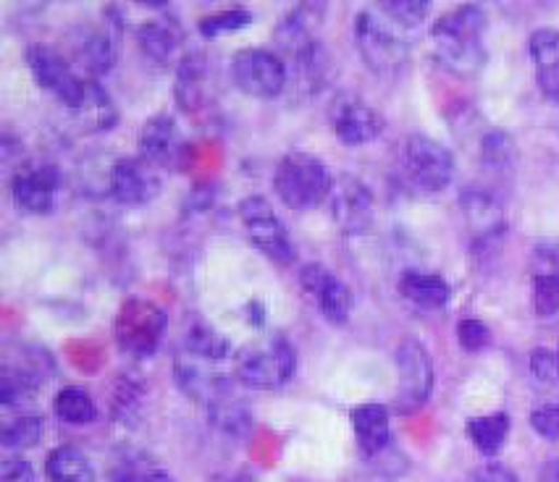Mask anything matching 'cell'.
Returning <instances> with one entry per match:
<instances>
[{
	"label": "cell",
	"mask_w": 559,
	"mask_h": 482,
	"mask_svg": "<svg viewBox=\"0 0 559 482\" xmlns=\"http://www.w3.org/2000/svg\"><path fill=\"white\" fill-rule=\"evenodd\" d=\"M486 11L480 5H457L441 14L431 27L437 61L454 76L471 80L486 63Z\"/></svg>",
	"instance_id": "obj_1"
},
{
	"label": "cell",
	"mask_w": 559,
	"mask_h": 482,
	"mask_svg": "<svg viewBox=\"0 0 559 482\" xmlns=\"http://www.w3.org/2000/svg\"><path fill=\"white\" fill-rule=\"evenodd\" d=\"M331 184L334 179H331L326 162L310 153L284 155L273 173V189H276L278 200L297 213L313 210L316 205L329 200Z\"/></svg>",
	"instance_id": "obj_2"
},
{
	"label": "cell",
	"mask_w": 559,
	"mask_h": 482,
	"mask_svg": "<svg viewBox=\"0 0 559 482\" xmlns=\"http://www.w3.org/2000/svg\"><path fill=\"white\" fill-rule=\"evenodd\" d=\"M355 45L360 50L362 61L379 76H394L405 69L409 45L402 29L389 22L379 9H366L355 16L353 24Z\"/></svg>",
	"instance_id": "obj_3"
},
{
	"label": "cell",
	"mask_w": 559,
	"mask_h": 482,
	"mask_svg": "<svg viewBox=\"0 0 559 482\" xmlns=\"http://www.w3.org/2000/svg\"><path fill=\"white\" fill-rule=\"evenodd\" d=\"M297 370V351L287 338L269 336L250 344L237 354V373L239 383L255 390H276L287 386Z\"/></svg>",
	"instance_id": "obj_4"
},
{
	"label": "cell",
	"mask_w": 559,
	"mask_h": 482,
	"mask_svg": "<svg viewBox=\"0 0 559 482\" xmlns=\"http://www.w3.org/2000/svg\"><path fill=\"white\" fill-rule=\"evenodd\" d=\"M400 171L415 192H444L454 179V158L441 142L426 134H409L402 142Z\"/></svg>",
	"instance_id": "obj_5"
},
{
	"label": "cell",
	"mask_w": 559,
	"mask_h": 482,
	"mask_svg": "<svg viewBox=\"0 0 559 482\" xmlns=\"http://www.w3.org/2000/svg\"><path fill=\"white\" fill-rule=\"evenodd\" d=\"M231 76L234 84L245 95L271 100L282 95L289 84V69L282 61V56L265 48H245L231 58Z\"/></svg>",
	"instance_id": "obj_6"
},
{
	"label": "cell",
	"mask_w": 559,
	"mask_h": 482,
	"mask_svg": "<svg viewBox=\"0 0 559 482\" xmlns=\"http://www.w3.org/2000/svg\"><path fill=\"white\" fill-rule=\"evenodd\" d=\"M166 330V315L158 304L145 302V299H129L121 304L116 315V344L121 351L132 357H151L158 349L160 338Z\"/></svg>",
	"instance_id": "obj_7"
},
{
	"label": "cell",
	"mask_w": 559,
	"mask_h": 482,
	"mask_svg": "<svg viewBox=\"0 0 559 482\" xmlns=\"http://www.w3.org/2000/svg\"><path fill=\"white\" fill-rule=\"evenodd\" d=\"M239 220H242L247 239L278 265L295 263L297 252L292 244L287 226L282 224L265 197H245L239 202Z\"/></svg>",
	"instance_id": "obj_8"
},
{
	"label": "cell",
	"mask_w": 559,
	"mask_h": 482,
	"mask_svg": "<svg viewBox=\"0 0 559 482\" xmlns=\"http://www.w3.org/2000/svg\"><path fill=\"white\" fill-rule=\"evenodd\" d=\"M396 373H400V394H396V407L400 412H415L431 399L433 390V362L431 354L418 338L407 336L396 347L394 354Z\"/></svg>",
	"instance_id": "obj_9"
},
{
	"label": "cell",
	"mask_w": 559,
	"mask_h": 482,
	"mask_svg": "<svg viewBox=\"0 0 559 482\" xmlns=\"http://www.w3.org/2000/svg\"><path fill=\"white\" fill-rule=\"evenodd\" d=\"M329 207L334 224L349 237H360L373 228L376 220V200L366 181L355 176H340L334 179L329 192Z\"/></svg>",
	"instance_id": "obj_10"
},
{
	"label": "cell",
	"mask_w": 559,
	"mask_h": 482,
	"mask_svg": "<svg viewBox=\"0 0 559 482\" xmlns=\"http://www.w3.org/2000/svg\"><path fill=\"white\" fill-rule=\"evenodd\" d=\"M58 192H61V173L53 162H24L11 179V197H14L19 210L27 215L53 213Z\"/></svg>",
	"instance_id": "obj_11"
},
{
	"label": "cell",
	"mask_w": 559,
	"mask_h": 482,
	"mask_svg": "<svg viewBox=\"0 0 559 482\" xmlns=\"http://www.w3.org/2000/svg\"><path fill=\"white\" fill-rule=\"evenodd\" d=\"M27 63L35 82L40 84L43 89H48L50 95H56L61 106H67L71 110L82 100L87 80L76 74V71L71 69V63L58 53V50L45 48V45H32L27 53Z\"/></svg>",
	"instance_id": "obj_12"
},
{
	"label": "cell",
	"mask_w": 559,
	"mask_h": 482,
	"mask_svg": "<svg viewBox=\"0 0 559 482\" xmlns=\"http://www.w3.org/2000/svg\"><path fill=\"white\" fill-rule=\"evenodd\" d=\"M302 291L313 299V304L326 317L329 323L344 325L355 310V294L336 273H331L326 265L310 263L300 270Z\"/></svg>",
	"instance_id": "obj_13"
},
{
	"label": "cell",
	"mask_w": 559,
	"mask_h": 482,
	"mask_svg": "<svg viewBox=\"0 0 559 482\" xmlns=\"http://www.w3.org/2000/svg\"><path fill=\"white\" fill-rule=\"evenodd\" d=\"M329 123L334 134L349 147L368 145V142L379 140V134L383 132L381 116L360 95L353 93H342L331 100Z\"/></svg>",
	"instance_id": "obj_14"
},
{
	"label": "cell",
	"mask_w": 559,
	"mask_h": 482,
	"mask_svg": "<svg viewBox=\"0 0 559 482\" xmlns=\"http://www.w3.org/2000/svg\"><path fill=\"white\" fill-rule=\"evenodd\" d=\"M108 192L121 205H147L158 197L160 179L147 160L119 158L110 166Z\"/></svg>",
	"instance_id": "obj_15"
},
{
	"label": "cell",
	"mask_w": 559,
	"mask_h": 482,
	"mask_svg": "<svg viewBox=\"0 0 559 482\" xmlns=\"http://www.w3.org/2000/svg\"><path fill=\"white\" fill-rule=\"evenodd\" d=\"M460 210H463L467 231L473 233L476 244H491L507 231V215L502 202L489 189L467 186L460 194Z\"/></svg>",
	"instance_id": "obj_16"
},
{
	"label": "cell",
	"mask_w": 559,
	"mask_h": 482,
	"mask_svg": "<svg viewBox=\"0 0 559 482\" xmlns=\"http://www.w3.org/2000/svg\"><path fill=\"white\" fill-rule=\"evenodd\" d=\"M174 375H177L179 388L185 390L192 401L203 403L205 409L229 394L224 375L213 373L211 370V360L194 357L190 351H181L177 360H174Z\"/></svg>",
	"instance_id": "obj_17"
},
{
	"label": "cell",
	"mask_w": 559,
	"mask_h": 482,
	"mask_svg": "<svg viewBox=\"0 0 559 482\" xmlns=\"http://www.w3.org/2000/svg\"><path fill=\"white\" fill-rule=\"evenodd\" d=\"M181 153H185V142H181V132L174 116L158 113L151 121H145L140 132L142 160H147L155 168H168L177 166Z\"/></svg>",
	"instance_id": "obj_18"
},
{
	"label": "cell",
	"mask_w": 559,
	"mask_h": 482,
	"mask_svg": "<svg viewBox=\"0 0 559 482\" xmlns=\"http://www.w3.org/2000/svg\"><path fill=\"white\" fill-rule=\"evenodd\" d=\"M323 11L326 9H323L321 3H302L297 5V9H292L289 14L282 19L276 32H273L278 48L292 58L295 53H300L302 48H308L310 43H316V32L321 27Z\"/></svg>",
	"instance_id": "obj_19"
},
{
	"label": "cell",
	"mask_w": 559,
	"mask_h": 482,
	"mask_svg": "<svg viewBox=\"0 0 559 482\" xmlns=\"http://www.w3.org/2000/svg\"><path fill=\"white\" fill-rule=\"evenodd\" d=\"M353 427L357 446L368 459H376L392 443V420H389V409L383 403H360V407H355Z\"/></svg>",
	"instance_id": "obj_20"
},
{
	"label": "cell",
	"mask_w": 559,
	"mask_h": 482,
	"mask_svg": "<svg viewBox=\"0 0 559 482\" xmlns=\"http://www.w3.org/2000/svg\"><path fill=\"white\" fill-rule=\"evenodd\" d=\"M528 53L536 71L538 89L549 97L559 100V32L542 27L531 35Z\"/></svg>",
	"instance_id": "obj_21"
},
{
	"label": "cell",
	"mask_w": 559,
	"mask_h": 482,
	"mask_svg": "<svg viewBox=\"0 0 559 482\" xmlns=\"http://www.w3.org/2000/svg\"><path fill=\"white\" fill-rule=\"evenodd\" d=\"M71 50H74L76 63L84 69V74L90 76L108 74L116 61V43L108 35V29H76L71 37Z\"/></svg>",
	"instance_id": "obj_22"
},
{
	"label": "cell",
	"mask_w": 559,
	"mask_h": 482,
	"mask_svg": "<svg viewBox=\"0 0 559 482\" xmlns=\"http://www.w3.org/2000/svg\"><path fill=\"white\" fill-rule=\"evenodd\" d=\"M136 45H140V50L151 58V61L164 63L166 67V63L174 61L179 53L181 32L174 19H147V22H142L140 27H136Z\"/></svg>",
	"instance_id": "obj_23"
},
{
	"label": "cell",
	"mask_w": 559,
	"mask_h": 482,
	"mask_svg": "<svg viewBox=\"0 0 559 482\" xmlns=\"http://www.w3.org/2000/svg\"><path fill=\"white\" fill-rule=\"evenodd\" d=\"M400 294L407 299L409 304L424 310H441L450 304L452 289L447 284L444 276L439 273H426V270H407L400 278Z\"/></svg>",
	"instance_id": "obj_24"
},
{
	"label": "cell",
	"mask_w": 559,
	"mask_h": 482,
	"mask_svg": "<svg viewBox=\"0 0 559 482\" xmlns=\"http://www.w3.org/2000/svg\"><path fill=\"white\" fill-rule=\"evenodd\" d=\"M205 82H207V67L205 58L200 53H185L177 67V84H174V95L181 110L192 113L203 106L205 100Z\"/></svg>",
	"instance_id": "obj_25"
},
{
	"label": "cell",
	"mask_w": 559,
	"mask_h": 482,
	"mask_svg": "<svg viewBox=\"0 0 559 482\" xmlns=\"http://www.w3.org/2000/svg\"><path fill=\"white\" fill-rule=\"evenodd\" d=\"M292 76L295 87L305 95H316L329 80V56L321 43H310L300 53L292 56Z\"/></svg>",
	"instance_id": "obj_26"
},
{
	"label": "cell",
	"mask_w": 559,
	"mask_h": 482,
	"mask_svg": "<svg viewBox=\"0 0 559 482\" xmlns=\"http://www.w3.org/2000/svg\"><path fill=\"white\" fill-rule=\"evenodd\" d=\"M45 474L50 482H95L93 461L76 446H58L45 459Z\"/></svg>",
	"instance_id": "obj_27"
},
{
	"label": "cell",
	"mask_w": 559,
	"mask_h": 482,
	"mask_svg": "<svg viewBox=\"0 0 559 482\" xmlns=\"http://www.w3.org/2000/svg\"><path fill=\"white\" fill-rule=\"evenodd\" d=\"M71 113H74L87 129H95V132L110 129L116 123V119H119L110 95L95 80H87L82 100L71 108Z\"/></svg>",
	"instance_id": "obj_28"
},
{
	"label": "cell",
	"mask_w": 559,
	"mask_h": 482,
	"mask_svg": "<svg viewBox=\"0 0 559 482\" xmlns=\"http://www.w3.org/2000/svg\"><path fill=\"white\" fill-rule=\"evenodd\" d=\"M510 425H512L510 414L497 412V414L473 417V420H467L465 433L480 454L497 456L507 443V435H510Z\"/></svg>",
	"instance_id": "obj_29"
},
{
	"label": "cell",
	"mask_w": 559,
	"mask_h": 482,
	"mask_svg": "<svg viewBox=\"0 0 559 482\" xmlns=\"http://www.w3.org/2000/svg\"><path fill=\"white\" fill-rule=\"evenodd\" d=\"M45 381L37 367L27 364H5L3 377H0V401L3 407H16V403L29 401L37 394L40 383Z\"/></svg>",
	"instance_id": "obj_30"
},
{
	"label": "cell",
	"mask_w": 559,
	"mask_h": 482,
	"mask_svg": "<svg viewBox=\"0 0 559 482\" xmlns=\"http://www.w3.org/2000/svg\"><path fill=\"white\" fill-rule=\"evenodd\" d=\"M207 417H211L213 425H216L224 435H229V438H245V435H250V430L255 427L250 409H247L242 401L234 399L231 394H226L224 399L211 403V407H207Z\"/></svg>",
	"instance_id": "obj_31"
},
{
	"label": "cell",
	"mask_w": 559,
	"mask_h": 482,
	"mask_svg": "<svg viewBox=\"0 0 559 482\" xmlns=\"http://www.w3.org/2000/svg\"><path fill=\"white\" fill-rule=\"evenodd\" d=\"M53 409L58 420L69 422V425H90V422L97 420L95 399L80 386L58 390L53 399Z\"/></svg>",
	"instance_id": "obj_32"
},
{
	"label": "cell",
	"mask_w": 559,
	"mask_h": 482,
	"mask_svg": "<svg viewBox=\"0 0 559 482\" xmlns=\"http://www.w3.org/2000/svg\"><path fill=\"white\" fill-rule=\"evenodd\" d=\"M185 351H190L194 357H203V360L218 362L224 357H229V341L218 334L216 328H211L207 323H192L185 334Z\"/></svg>",
	"instance_id": "obj_33"
},
{
	"label": "cell",
	"mask_w": 559,
	"mask_h": 482,
	"mask_svg": "<svg viewBox=\"0 0 559 482\" xmlns=\"http://www.w3.org/2000/svg\"><path fill=\"white\" fill-rule=\"evenodd\" d=\"M480 162L491 176L512 173L515 168V142L504 132H489L480 142Z\"/></svg>",
	"instance_id": "obj_34"
},
{
	"label": "cell",
	"mask_w": 559,
	"mask_h": 482,
	"mask_svg": "<svg viewBox=\"0 0 559 482\" xmlns=\"http://www.w3.org/2000/svg\"><path fill=\"white\" fill-rule=\"evenodd\" d=\"M45 433L43 417L37 414H19L9 417L3 422V433H0V441H3L5 448L11 451H24V448L37 446Z\"/></svg>",
	"instance_id": "obj_35"
},
{
	"label": "cell",
	"mask_w": 559,
	"mask_h": 482,
	"mask_svg": "<svg viewBox=\"0 0 559 482\" xmlns=\"http://www.w3.org/2000/svg\"><path fill=\"white\" fill-rule=\"evenodd\" d=\"M376 9L400 29H415L426 22L431 5L426 0H386V3H379Z\"/></svg>",
	"instance_id": "obj_36"
},
{
	"label": "cell",
	"mask_w": 559,
	"mask_h": 482,
	"mask_svg": "<svg viewBox=\"0 0 559 482\" xmlns=\"http://www.w3.org/2000/svg\"><path fill=\"white\" fill-rule=\"evenodd\" d=\"M533 310L538 317L559 312V273H533Z\"/></svg>",
	"instance_id": "obj_37"
},
{
	"label": "cell",
	"mask_w": 559,
	"mask_h": 482,
	"mask_svg": "<svg viewBox=\"0 0 559 482\" xmlns=\"http://www.w3.org/2000/svg\"><path fill=\"white\" fill-rule=\"evenodd\" d=\"M252 22H255V16H252L247 9H231V11H221V14L203 19V22H200V32H203L205 37H216V35H226V32L242 29Z\"/></svg>",
	"instance_id": "obj_38"
},
{
	"label": "cell",
	"mask_w": 559,
	"mask_h": 482,
	"mask_svg": "<svg viewBox=\"0 0 559 482\" xmlns=\"http://www.w3.org/2000/svg\"><path fill=\"white\" fill-rule=\"evenodd\" d=\"M457 341H460V347H463L465 351L476 354V351L486 349L491 344L489 325L476 321V317H467V321H460V325H457Z\"/></svg>",
	"instance_id": "obj_39"
},
{
	"label": "cell",
	"mask_w": 559,
	"mask_h": 482,
	"mask_svg": "<svg viewBox=\"0 0 559 482\" xmlns=\"http://www.w3.org/2000/svg\"><path fill=\"white\" fill-rule=\"evenodd\" d=\"M531 427L546 441H559V401L542 403L531 412Z\"/></svg>",
	"instance_id": "obj_40"
},
{
	"label": "cell",
	"mask_w": 559,
	"mask_h": 482,
	"mask_svg": "<svg viewBox=\"0 0 559 482\" xmlns=\"http://www.w3.org/2000/svg\"><path fill=\"white\" fill-rule=\"evenodd\" d=\"M114 482H177L171 474L153 465H123L114 474Z\"/></svg>",
	"instance_id": "obj_41"
},
{
	"label": "cell",
	"mask_w": 559,
	"mask_h": 482,
	"mask_svg": "<svg viewBox=\"0 0 559 482\" xmlns=\"http://www.w3.org/2000/svg\"><path fill=\"white\" fill-rule=\"evenodd\" d=\"M531 373L536 381L555 383L559 377V362L557 354L549 349H533L531 351Z\"/></svg>",
	"instance_id": "obj_42"
},
{
	"label": "cell",
	"mask_w": 559,
	"mask_h": 482,
	"mask_svg": "<svg viewBox=\"0 0 559 482\" xmlns=\"http://www.w3.org/2000/svg\"><path fill=\"white\" fill-rule=\"evenodd\" d=\"M0 482H37L35 469L24 456H5L0 461Z\"/></svg>",
	"instance_id": "obj_43"
},
{
	"label": "cell",
	"mask_w": 559,
	"mask_h": 482,
	"mask_svg": "<svg viewBox=\"0 0 559 482\" xmlns=\"http://www.w3.org/2000/svg\"><path fill=\"white\" fill-rule=\"evenodd\" d=\"M140 388H134L132 383H121V388L116 390V401H114V412L121 422H127V417L134 414V409L140 407Z\"/></svg>",
	"instance_id": "obj_44"
},
{
	"label": "cell",
	"mask_w": 559,
	"mask_h": 482,
	"mask_svg": "<svg viewBox=\"0 0 559 482\" xmlns=\"http://www.w3.org/2000/svg\"><path fill=\"white\" fill-rule=\"evenodd\" d=\"M467 482H518V478L510 472V469H504L499 465H486V467L476 469Z\"/></svg>",
	"instance_id": "obj_45"
},
{
	"label": "cell",
	"mask_w": 559,
	"mask_h": 482,
	"mask_svg": "<svg viewBox=\"0 0 559 482\" xmlns=\"http://www.w3.org/2000/svg\"><path fill=\"white\" fill-rule=\"evenodd\" d=\"M546 482H559V459L551 461L549 472H546Z\"/></svg>",
	"instance_id": "obj_46"
},
{
	"label": "cell",
	"mask_w": 559,
	"mask_h": 482,
	"mask_svg": "<svg viewBox=\"0 0 559 482\" xmlns=\"http://www.w3.org/2000/svg\"><path fill=\"white\" fill-rule=\"evenodd\" d=\"M557 362H559V351H557Z\"/></svg>",
	"instance_id": "obj_47"
}]
</instances>
